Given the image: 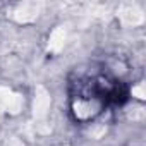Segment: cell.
Here are the masks:
<instances>
[{
  "label": "cell",
  "mask_w": 146,
  "mask_h": 146,
  "mask_svg": "<svg viewBox=\"0 0 146 146\" xmlns=\"http://www.w3.org/2000/svg\"><path fill=\"white\" fill-rule=\"evenodd\" d=\"M124 98V86L105 72H84L70 83V112L78 122L96 119L108 103H120Z\"/></svg>",
  "instance_id": "cell-1"
}]
</instances>
